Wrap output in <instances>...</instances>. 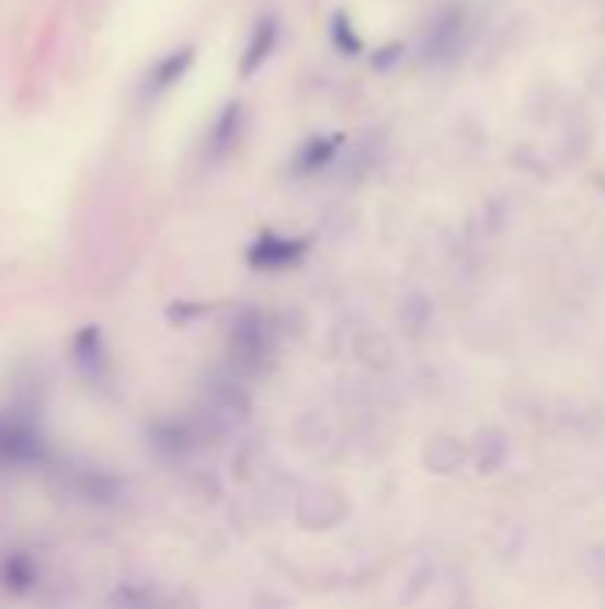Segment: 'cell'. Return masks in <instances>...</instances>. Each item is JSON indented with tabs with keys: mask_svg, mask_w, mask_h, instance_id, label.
Returning a JSON list of instances; mask_svg holds the SVG:
<instances>
[{
	"mask_svg": "<svg viewBox=\"0 0 605 609\" xmlns=\"http://www.w3.org/2000/svg\"><path fill=\"white\" fill-rule=\"evenodd\" d=\"M275 39H278V22L275 19H261V22H256L253 39H250V47H247V58H242V76H253L256 68L267 61V54H271V47H275Z\"/></svg>",
	"mask_w": 605,
	"mask_h": 609,
	"instance_id": "cell-6",
	"label": "cell"
},
{
	"mask_svg": "<svg viewBox=\"0 0 605 609\" xmlns=\"http://www.w3.org/2000/svg\"><path fill=\"white\" fill-rule=\"evenodd\" d=\"M68 489L85 503L107 506L122 499V481L104 467H71L68 471Z\"/></svg>",
	"mask_w": 605,
	"mask_h": 609,
	"instance_id": "cell-3",
	"label": "cell"
},
{
	"mask_svg": "<svg viewBox=\"0 0 605 609\" xmlns=\"http://www.w3.org/2000/svg\"><path fill=\"white\" fill-rule=\"evenodd\" d=\"M335 44L342 50H350V54H359V39L353 36L350 22H345V19H335Z\"/></svg>",
	"mask_w": 605,
	"mask_h": 609,
	"instance_id": "cell-8",
	"label": "cell"
},
{
	"mask_svg": "<svg viewBox=\"0 0 605 609\" xmlns=\"http://www.w3.org/2000/svg\"><path fill=\"white\" fill-rule=\"evenodd\" d=\"M39 585V560L28 549H8L0 556V588L11 595H28Z\"/></svg>",
	"mask_w": 605,
	"mask_h": 609,
	"instance_id": "cell-5",
	"label": "cell"
},
{
	"mask_svg": "<svg viewBox=\"0 0 605 609\" xmlns=\"http://www.w3.org/2000/svg\"><path fill=\"white\" fill-rule=\"evenodd\" d=\"M335 147H339L335 139H331V143H324V139H310V143L302 147L296 168H299V172H313V168H324L331 161V153H335Z\"/></svg>",
	"mask_w": 605,
	"mask_h": 609,
	"instance_id": "cell-7",
	"label": "cell"
},
{
	"mask_svg": "<svg viewBox=\"0 0 605 609\" xmlns=\"http://www.w3.org/2000/svg\"><path fill=\"white\" fill-rule=\"evenodd\" d=\"M71 367L79 371L82 381H90V386H104L111 378V367H107V343L100 329H82L76 338H71Z\"/></svg>",
	"mask_w": 605,
	"mask_h": 609,
	"instance_id": "cell-2",
	"label": "cell"
},
{
	"mask_svg": "<svg viewBox=\"0 0 605 609\" xmlns=\"http://www.w3.org/2000/svg\"><path fill=\"white\" fill-rule=\"evenodd\" d=\"M47 457V438L22 414H0V467H33Z\"/></svg>",
	"mask_w": 605,
	"mask_h": 609,
	"instance_id": "cell-1",
	"label": "cell"
},
{
	"mask_svg": "<svg viewBox=\"0 0 605 609\" xmlns=\"http://www.w3.org/2000/svg\"><path fill=\"white\" fill-rule=\"evenodd\" d=\"M307 239H285V235H261L250 246V264L261 267V272H282V267H293L307 253Z\"/></svg>",
	"mask_w": 605,
	"mask_h": 609,
	"instance_id": "cell-4",
	"label": "cell"
}]
</instances>
